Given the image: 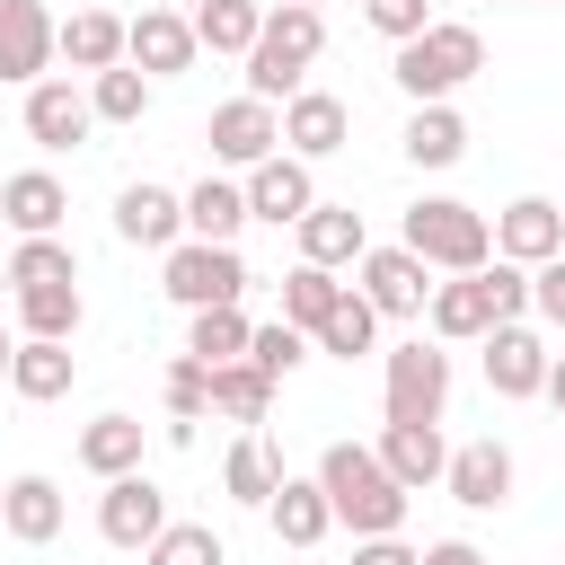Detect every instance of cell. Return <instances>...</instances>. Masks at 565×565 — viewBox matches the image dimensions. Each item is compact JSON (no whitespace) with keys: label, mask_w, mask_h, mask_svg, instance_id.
Wrapping results in <instances>:
<instances>
[{"label":"cell","mask_w":565,"mask_h":565,"mask_svg":"<svg viewBox=\"0 0 565 565\" xmlns=\"http://www.w3.org/2000/svg\"><path fill=\"white\" fill-rule=\"evenodd\" d=\"M318 486H327V503H335V521H344L353 539H397V521H406V486L380 468V450H362V441H327Z\"/></svg>","instance_id":"cell-1"},{"label":"cell","mask_w":565,"mask_h":565,"mask_svg":"<svg viewBox=\"0 0 565 565\" xmlns=\"http://www.w3.org/2000/svg\"><path fill=\"white\" fill-rule=\"evenodd\" d=\"M486 71V35L477 26H459V18H433L415 44H397V62H388V79L415 97V106H441L459 79H477Z\"/></svg>","instance_id":"cell-2"},{"label":"cell","mask_w":565,"mask_h":565,"mask_svg":"<svg viewBox=\"0 0 565 565\" xmlns=\"http://www.w3.org/2000/svg\"><path fill=\"white\" fill-rule=\"evenodd\" d=\"M318 44H327V18L318 9H300V0H282V9H265V35H256V53H247V97H300V71L318 62Z\"/></svg>","instance_id":"cell-3"},{"label":"cell","mask_w":565,"mask_h":565,"mask_svg":"<svg viewBox=\"0 0 565 565\" xmlns=\"http://www.w3.org/2000/svg\"><path fill=\"white\" fill-rule=\"evenodd\" d=\"M397 247H415V256L441 265V274H486V265H494V230H486V212H477V203H450V194L415 203Z\"/></svg>","instance_id":"cell-4"},{"label":"cell","mask_w":565,"mask_h":565,"mask_svg":"<svg viewBox=\"0 0 565 565\" xmlns=\"http://www.w3.org/2000/svg\"><path fill=\"white\" fill-rule=\"evenodd\" d=\"M159 282H168V300H185V309H238V291H247V265H238V247L177 238Z\"/></svg>","instance_id":"cell-5"},{"label":"cell","mask_w":565,"mask_h":565,"mask_svg":"<svg viewBox=\"0 0 565 565\" xmlns=\"http://www.w3.org/2000/svg\"><path fill=\"white\" fill-rule=\"evenodd\" d=\"M450 406V353L441 344H397L388 353V424H441Z\"/></svg>","instance_id":"cell-6"},{"label":"cell","mask_w":565,"mask_h":565,"mask_svg":"<svg viewBox=\"0 0 565 565\" xmlns=\"http://www.w3.org/2000/svg\"><path fill=\"white\" fill-rule=\"evenodd\" d=\"M194 18L185 9H141L132 18V35H124V62L141 71V79H177V71H194Z\"/></svg>","instance_id":"cell-7"},{"label":"cell","mask_w":565,"mask_h":565,"mask_svg":"<svg viewBox=\"0 0 565 565\" xmlns=\"http://www.w3.org/2000/svg\"><path fill=\"white\" fill-rule=\"evenodd\" d=\"M97 530H106V547H150L159 530H168V494L132 468V477H106V494H97Z\"/></svg>","instance_id":"cell-8"},{"label":"cell","mask_w":565,"mask_h":565,"mask_svg":"<svg viewBox=\"0 0 565 565\" xmlns=\"http://www.w3.org/2000/svg\"><path fill=\"white\" fill-rule=\"evenodd\" d=\"M62 53V26L44 18V0H0V88L9 79H44V62Z\"/></svg>","instance_id":"cell-9"},{"label":"cell","mask_w":565,"mask_h":565,"mask_svg":"<svg viewBox=\"0 0 565 565\" xmlns=\"http://www.w3.org/2000/svg\"><path fill=\"white\" fill-rule=\"evenodd\" d=\"M274 141H282V115H274L265 97H230V106H212V159H230V168H265Z\"/></svg>","instance_id":"cell-10"},{"label":"cell","mask_w":565,"mask_h":565,"mask_svg":"<svg viewBox=\"0 0 565 565\" xmlns=\"http://www.w3.org/2000/svg\"><path fill=\"white\" fill-rule=\"evenodd\" d=\"M309 212H318V185H309V159H282V150H274L265 168H247V221H274V230L291 221V230H300Z\"/></svg>","instance_id":"cell-11"},{"label":"cell","mask_w":565,"mask_h":565,"mask_svg":"<svg viewBox=\"0 0 565 565\" xmlns=\"http://www.w3.org/2000/svg\"><path fill=\"white\" fill-rule=\"evenodd\" d=\"M494 256H503V265H530V274H539L547 256H565V212H556L547 194H521V203H512V212L494 221Z\"/></svg>","instance_id":"cell-12"},{"label":"cell","mask_w":565,"mask_h":565,"mask_svg":"<svg viewBox=\"0 0 565 565\" xmlns=\"http://www.w3.org/2000/svg\"><path fill=\"white\" fill-rule=\"evenodd\" d=\"M424 274H433V265H424L415 247H371V256H362V300H371L380 318H415V309L433 300Z\"/></svg>","instance_id":"cell-13"},{"label":"cell","mask_w":565,"mask_h":565,"mask_svg":"<svg viewBox=\"0 0 565 565\" xmlns=\"http://www.w3.org/2000/svg\"><path fill=\"white\" fill-rule=\"evenodd\" d=\"M547 362H556V353H547L521 318L486 335V380H494V397H547Z\"/></svg>","instance_id":"cell-14"},{"label":"cell","mask_w":565,"mask_h":565,"mask_svg":"<svg viewBox=\"0 0 565 565\" xmlns=\"http://www.w3.org/2000/svg\"><path fill=\"white\" fill-rule=\"evenodd\" d=\"M450 503H468V512H494V503H512V450L486 433V441H459L450 450Z\"/></svg>","instance_id":"cell-15"},{"label":"cell","mask_w":565,"mask_h":565,"mask_svg":"<svg viewBox=\"0 0 565 565\" xmlns=\"http://www.w3.org/2000/svg\"><path fill=\"white\" fill-rule=\"evenodd\" d=\"M88 124H97V106H88L71 79H35V88H26V132H35V150H79Z\"/></svg>","instance_id":"cell-16"},{"label":"cell","mask_w":565,"mask_h":565,"mask_svg":"<svg viewBox=\"0 0 565 565\" xmlns=\"http://www.w3.org/2000/svg\"><path fill=\"white\" fill-rule=\"evenodd\" d=\"M62 212H71V194H62L53 168H18V177H0V221H9L18 238H53Z\"/></svg>","instance_id":"cell-17"},{"label":"cell","mask_w":565,"mask_h":565,"mask_svg":"<svg viewBox=\"0 0 565 565\" xmlns=\"http://www.w3.org/2000/svg\"><path fill=\"white\" fill-rule=\"evenodd\" d=\"M177 230H185V194H168V185H124L115 194V238L124 247H177Z\"/></svg>","instance_id":"cell-18"},{"label":"cell","mask_w":565,"mask_h":565,"mask_svg":"<svg viewBox=\"0 0 565 565\" xmlns=\"http://www.w3.org/2000/svg\"><path fill=\"white\" fill-rule=\"evenodd\" d=\"M344 132H353V115H344V97H327V88H300V97L282 106L291 159H327V150H344Z\"/></svg>","instance_id":"cell-19"},{"label":"cell","mask_w":565,"mask_h":565,"mask_svg":"<svg viewBox=\"0 0 565 565\" xmlns=\"http://www.w3.org/2000/svg\"><path fill=\"white\" fill-rule=\"evenodd\" d=\"M380 468L406 486V494H424L433 477H450V450H441V424H388L380 433Z\"/></svg>","instance_id":"cell-20"},{"label":"cell","mask_w":565,"mask_h":565,"mask_svg":"<svg viewBox=\"0 0 565 565\" xmlns=\"http://www.w3.org/2000/svg\"><path fill=\"white\" fill-rule=\"evenodd\" d=\"M371 256V238H362V212L353 203H318L309 221H300V265H362Z\"/></svg>","instance_id":"cell-21"},{"label":"cell","mask_w":565,"mask_h":565,"mask_svg":"<svg viewBox=\"0 0 565 565\" xmlns=\"http://www.w3.org/2000/svg\"><path fill=\"white\" fill-rule=\"evenodd\" d=\"M0 530L26 539V547L62 539V486H53V477H9V486H0Z\"/></svg>","instance_id":"cell-22"},{"label":"cell","mask_w":565,"mask_h":565,"mask_svg":"<svg viewBox=\"0 0 565 565\" xmlns=\"http://www.w3.org/2000/svg\"><path fill=\"white\" fill-rule=\"evenodd\" d=\"M265 512H274V539H282V547H318V539L335 530V503H327L318 477H282Z\"/></svg>","instance_id":"cell-23"},{"label":"cell","mask_w":565,"mask_h":565,"mask_svg":"<svg viewBox=\"0 0 565 565\" xmlns=\"http://www.w3.org/2000/svg\"><path fill=\"white\" fill-rule=\"evenodd\" d=\"M124 35H132V26H124L115 9H71V18H62V62L97 79V71L124 62Z\"/></svg>","instance_id":"cell-24"},{"label":"cell","mask_w":565,"mask_h":565,"mask_svg":"<svg viewBox=\"0 0 565 565\" xmlns=\"http://www.w3.org/2000/svg\"><path fill=\"white\" fill-rule=\"evenodd\" d=\"M433 335H441V344H468V335H494V300H486V274H459V282H433Z\"/></svg>","instance_id":"cell-25"},{"label":"cell","mask_w":565,"mask_h":565,"mask_svg":"<svg viewBox=\"0 0 565 565\" xmlns=\"http://www.w3.org/2000/svg\"><path fill=\"white\" fill-rule=\"evenodd\" d=\"M256 35H265V0H203L194 9L203 53H256Z\"/></svg>","instance_id":"cell-26"},{"label":"cell","mask_w":565,"mask_h":565,"mask_svg":"<svg viewBox=\"0 0 565 565\" xmlns=\"http://www.w3.org/2000/svg\"><path fill=\"white\" fill-rule=\"evenodd\" d=\"M71 380H79L71 344H44V335H26V344H18V362H9V388H18V397H35V406H44V397H62Z\"/></svg>","instance_id":"cell-27"},{"label":"cell","mask_w":565,"mask_h":565,"mask_svg":"<svg viewBox=\"0 0 565 565\" xmlns=\"http://www.w3.org/2000/svg\"><path fill=\"white\" fill-rule=\"evenodd\" d=\"M397 141H406V159H415V168H450V159L468 150V124H459L450 106H415Z\"/></svg>","instance_id":"cell-28"},{"label":"cell","mask_w":565,"mask_h":565,"mask_svg":"<svg viewBox=\"0 0 565 565\" xmlns=\"http://www.w3.org/2000/svg\"><path fill=\"white\" fill-rule=\"evenodd\" d=\"M238 221H247V185H221V177H203V185L185 194V230H194V238L230 247V238H238Z\"/></svg>","instance_id":"cell-29"},{"label":"cell","mask_w":565,"mask_h":565,"mask_svg":"<svg viewBox=\"0 0 565 565\" xmlns=\"http://www.w3.org/2000/svg\"><path fill=\"white\" fill-rule=\"evenodd\" d=\"M335 300H344V282H335L327 265H291V274H282V318H291L309 344H318V327H327Z\"/></svg>","instance_id":"cell-30"},{"label":"cell","mask_w":565,"mask_h":565,"mask_svg":"<svg viewBox=\"0 0 565 565\" xmlns=\"http://www.w3.org/2000/svg\"><path fill=\"white\" fill-rule=\"evenodd\" d=\"M79 468H97V477H132V468H141V424H132V415H97V424L79 433Z\"/></svg>","instance_id":"cell-31"},{"label":"cell","mask_w":565,"mask_h":565,"mask_svg":"<svg viewBox=\"0 0 565 565\" xmlns=\"http://www.w3.org/2000/svg\"><path fill=\"white\" fill-rule=\"evenodd\" d=\"M247 318L238 309H194V327H185V353L203 362V371H221V362H247Z\"/></svg>","instance_id":"cell-32"},{"label":"cell","mask_w":565,"mask_h":565,"mask_svg":"<svg viewBox=\"0 0 565 565\" xmlns=\"http://www.w3.org/2000/svg\"><path fill=\"white\" fill-rule=\"evenodd\" d=\"M265 406H274V380H265L256 362H221V371H212V415H230V424H265Z\"/></svg>","instance_id":"cell-33"},{"label":"cell","mask_w":565,"mask_h":565,"mask_svg":"<svg viewBox=\"0 0 565 565\" xmlns=\"http://www.w3.org/2000/svg\"><path fill=\"white\" fill-rule=\"evenodd\" d=\"M18 318H26V335H44V344H71V335H79V282L18 291Z\"/></svg>","instance_id":"cell-34"},{"label":"cell","mask_w":565,"mask_h":565,"mask_svg":"<svg viewBox=\"0 0 565 565\" xmlns=\"http://www.w3.org/2000/svg\"><path fill=\"white\" fill-rule=\"evenodd\" d=\"M371 335H380V309H371L362 291H344V300L327 309V327H318V353L353 362V353H371Z\"/></svg>","instance_id":"cell-35"},{"label":"cell","mask_w":565,"mask_h":565,"mask_svg":"<svg viewBox=\"0 0 565 565\" xmlns=\"http://www.w3.org/2000/svg\"><path fill=\"white\" fill-rule=\"evenodd\" d=\"M221 486L238 494V503H274V486H282V468H274V450L247 433V441H230V459H221Z\"/></svg>","instance_id":"cell-36"},{"label":"cell","mask_w":565,"mask_h":565,"mask_svg":"<svg viewBox=\"0 0 565 565\" xmlns=\"http://www.w3.org/2000/svg\"><path fill=\"white\" fill-rule=\"evenodd\" d=\"M88 106H97V124H141V115H150V79H141L132 62H115V71H97Z\"/></svg>","instance_id":"cell-37"},{"label":"cell","mask_w":565,"mask_h":565,"mask_svg":"<svg viewBox=\"0 0 565 565\" xmlns=\"http://www.w3.org/2000/svg\"><path fill=\"white\" fill-rule=\"evenodd\" d=\"M9 282H18V291H44V282H79V265H71V247H62V238H18ZM18 291H9V300H18Z\"/></svg>","instance_id":"cell-38"},{"label":"cell","mask_w":565,"mask_h":565,"mask_svg":"<svg viewBox=\"0 0 565 565\" xmlns=\"http://www.w3.org/2000/svg\"><path fill=\"white\" fill-rule=\"evenodd\" d=\"M141 556H150V565H230V547H221L203 521H168V530H159Z\"/></svg>","instance_id":"cell-39"},{"label":"cell","mask_w":565,"mask_h":565,"mask_svg":"<svg viewBox=\"0 0 565 565\" xmlns=\"http://www.w3.org/2000/svg\"><path fill=\"white\" fill-rule=\"evenodd\" d=\"M247 362H256L265 380H291V371L309 362V335H300L291 318H274V327H256V335H247Z\"/></svg>","instance_id":"cell-40"},{"label":"cell","mask_w":565,"mask_h":565,"mask_svg":"<svg viewBox=\"0 0 565 565\" xmlns=\"http://www.w3.org/2000/svg\"><path fill=\"white\" fill-rule=\"evenodd\" d=\"M203 406H212V371L185 353V362L168 371V415H177V424H203Z\"/></svg>","instance_id":"cell-41"},{"label":"cell","mask_w":565,"mask_h":565,"mask_svg":"<svg viewBox=\"0 0 565 565\" xmlns=\"http://www.w3.org/2000/svg\"><path fill=\"white\" fill-rule=\"evenodd\" d=\"M362 18H371L388 44H415V35L433 26V0H362Z\"/></svg>","instance_id":"cell-42"},{"label":"cell","mask_w":565,"mask_h":565,"mask_svg":"<svg viewBox=\"0 0 565 565\" xmlns=\"http://www.w3.org/2000/svg\"><path fill=\"white\" fill-rule=\"evenodd\" d=\"M486 300H494V327H512L521 309H530V265H486Z\"/></svg>","instance_id":"cell-43"},{"label":"cell","mask_w":565,"mask_h":565,"mask_svg":"<svg viewBox=\"0 0 565 565\" xmlns=\"http://www.w3.org/2000/svg\"><path fill=\"white\" fill-rule=\"evenodd\" d=\"M530 309H539L547 327H565V256H547V265L530 274Z\"/></svg>","instance_id":"cell-44"},{"label":"cell","mask_w":565,"mask_h":565,"mask_svg":"<svg viewBox=\"0 0 565 565\" xmlns=\"http://www.w3.org/2000/svg\"><path fill=\"white\" fill-rule=\"evenodd\" d=\"M353 565H424V556H415L406 539H362V547H353Z\"/></svg>","instance_id":"cell-45"},{"label":"cell","mask_w":565,"mask_h":565,"mask_svg":"<svg viewBox=\"0 0 565 565\" xmlns=\"http://www.w3.org/2000/svg\"><path fill=\"white\" fill-rule=\"evenodd\" d=\"M424 565H486V556H477L468 539H433V547H424Z\"/></svg>","instance_id":"cell-46"},{"label":"cell","mask_w":565,"mask_h":565,"mask_svg":"<svg viewBox=\"0 0 565 565\" xmlns=\"http://www.w3.org/2000/svg\"><path fill=\"white\" fill-rule=\"evenodd\" d=\"M547 397H556V415H565V353L547 362Z\"/></svg>","instance_id":"cell-47"},{"label":"cell","mask_w":565,"mask_h":565,"mask_svg":"<svg viewBox=\"0 0 565 565\" xmlns=\"http://www.w3.org/2000/svg\"><path fill=\"white\" fill-rule=\"evenodd\" d=\"M9 362H18V344H9V335H0V380H9Z\"/></svg>","instance_id":"cell-48"},{"label":"cell","mask_w":565,"mask_h":565,"mask_svg":"<svg viewBox=\"0 0 565 565\" xmlns=\"http://www.w3.org/2000/svg\"><path fill=\"white\" fill-rule=\"evenodd\" d=\"M159 9H185V18H194V9H203V0H159Z\"/></svg>","instance_id":"cell-49"},{"label":"cell","mask_w":565,"mask_h":565,"mask_svg":"<svg viewBox=\"0 0 565 565\" xmlns=\"http://www.w3.org/2000/svg\"><path fill=\"white\" fill-rule=\"evenodd\" d=\"M0 291H18V282H9V265H0Z\"/></svg>","instance_id":"cell-50"},{"label":"cell","mask_w":565,"mask_h":565,"mask_svg":"<svg viewBox=\"0 0 565 565\" xmlns=\"http://www.w3.org/2000/svg\"><path fill=\"white\" fill-rule=\"evenodd\" d=\"M300 9H318V0H300Z\"/></svg>","instance_id":"cell-51"}]
</instances>
